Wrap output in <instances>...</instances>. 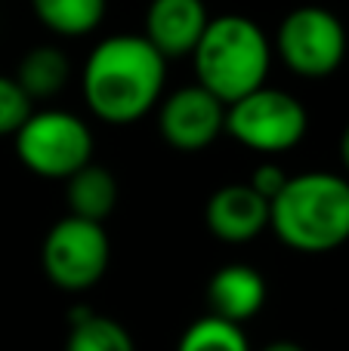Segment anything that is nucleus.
<instances>
[{"label":"nucleus","mask_w":349,"mask_h":351,"mask_svg":"<svg viewBox=\"0 0 349 351\" xmlns=\"http://www.w3.org/2000/svg\"><path fill=\"white\" fill-rule=\"evenodd\" d=\"M158 130L177 152H204L226 130V105L198 84L183 86L164 99Z\"/></svg>","instance_id":"6e6552de"},{"label":"nucleus","mask_w":349,"mask_h":351,"mask_svg":"<svg viewBox=\"0 0 349 351\" xmlns=\"http://www.w3.org/2000/svg\"><path fill=\"white\" fill-rule=\"evenodd\" d=\"M207 302L210 315L241 327L245 321L257 317L266 305V280L257 268L241 262L223 265L207 284Z\"/></svg>","instance_id":"9b49d317"},{"label":"nucleus","mask_w":349,"mask_h":351,"mask_svg":"<svg viewBox=\"0 0 349 351\" xmlns=\"http://www.w3.org/2000/svg\"><path fill=\"white\" fill-rule=\"evenodd\" d=\"M204 0H152L146 10V40L164 59L192 56L207 28Z\"/></svg>","instance_id":"9d476101"},{"label":"nucleus","mask_w":349,"mask_h":351,"mask_svg":"<svg viewBox=\"0 0 349 351\" xmlns=\"http://www.w3.org/2000/svg\"><path fill=\"white\" fill-rule=\"evenodd\" d=\"M167 59L142 34L105 37L84 65V99L111 127L136 123L158 105Z\"/></svg>","instance_id":"f257e3e1"},{"label":"nucleus","mask_w":349,"mask_h":351,"mask_svg":"<svg viewBox=\"0 0 349 351\" xmlns=\"http://www.w3.org/2000/svg\"><path fill=\"white\" fill-rule=\"evenodd\" d=\"M177 351H251V342L238 324H229L216 315H204L185 327Z\"/></svg>","instance_id":"dca6fc26"},{"label":"nucleus","mask_w":349,"mask_h":351,"mask_svg":"<svg viewBox=\"0 0 349 351\" xmlns=\"http://www.w3.org/2000/svg\"><path fill=\"white\" fill-rule=\"evenodd\" d=\"M260 351H306V348H300L297 342H288V339H282V342H269L266 348H260Z\"/></svg>","instance_id":"6ab92c4d"},{"label":"nucleus","mask_w":349,"mask_h":351,"mask_svg":"<svg viewBox=\"0 0 349 351\" xmlns=\"http://www.w3.org/2000/svg\"><path fill=\"white\" fill-rule=\"evenodd\" d=\"M65 204H68V216L102 225L117 204L115 176L105 170V167L90 160L87 167H80L78 173L65 179Z\"/></svg>","instance_id":"f8f14e48"},{"label":"nucleus","mask_w":349,"mask_h":351,"mask_svg":"<svg viewBox=\"0 0 349 351\" xmlns=\"http://www.w3.org/2000/svg\"><path fill=\"white\" fill-rule=\"evenodd\" d=\"M306 108L291 93L260 86L226 105V133L260 154H284L306 136Z\"/></svg>","instance_id":"39448f33"},{"label":"nucleus","mask_w":349,"mask_h":351,"mask_svg":"<svg viewBox=\"0 0 349 351\" xmlns=\"http://www.w3.org/2000/svg\"><path fill=\"white\" fill-rule=\"evenodd\" d=\"M16 158L41 179L65 182L93 160V133L71 111H31L16 130Z\"/></svg>","instance_id":"20e7f679"},{"label":"nucleus","mask_w":349,"mask_h":351,"mask_svg":"<svg viewBox=\"0 0 349 351\" xmlns=\"http://www.w3.org/2000/svg\"><path fill=\"white\" fill-rule=\"evenodd\" d=\"M31 99L16 84V77L0 74V136H16V130L31 117Z\"/></svg>","instance_id":"f3484780"},{"label":"nucleus","mask_w":349,"mask_h":351,"mask_svg":"<svg viewBox=\"0 0 349 351\" xmlns=\"http://www.w3.org/2000/svg\"><path fill=\"white\" fill-rule=\"evenodd\" d=\"M109 0H31L43 28L59 37H84L99 28Z\"/></svg>","instance_id":"ddd939ff"},{"label":"nucleus","mask_w":349,"mask_h":351,"mask_svg":"<svg viewBox=\"0 0 349 351\" xmlns=\"http://www.w3.org/2000/svg\"><path fill=\"white\" fill-rule=\"evenodd\" d=\"M284 182H288V176L282 173V167H275V164H263V167H257V173L251 176V182H247V185H251L254 191L260 194V197L272 200V197H275V194L284 188Z\"/></svg>","instance_id":"a211bd4d"},{"label":"nucleus","mask_w":349,"mask_h":351,"mask_svg":"<svg viewBox=\"0 0 349 351\" xmlns=\"http://www.w3.org/2000/svg\"><path fill=\"white\" fill-rule=\"evenodd\" d=\"M204 222L216 241L247 243L269 228V200L260 197L247 182L223 185L210 194Z\"/></svg>","instance_id":"1a4fd4ad"},{"label":"nucleus","mask_w":349,"mask_h":351,"mask_svg":"<svg viewBox=\"0 0 349 351\" xmlns=\"http://www.w3.org/2000/svg\"><path fill=\"white\" fill-rule=\"evenodd\" d=\"M275 49L297 77H331L346 59V28L325 6H297L278 25Z\"/></svg>","instance_id":"0eeeda50"},{"label":"nucleus","mask_w":349,"mask_h":351,"mask_svg":"<svg viewBox=\"0 0 349 351\" xmlns=\"http://www.w3.org/2000/svg\"><path fill=\"white\" fill-rule=\"evenodd\" d=\"M192 59L198 86L214 93L223 105H232L247 93L266 86L272 47L254 19L216 16L207 22Z\"/></svg>","instance_id":"7ed1b4c3"},{"label":"nucleus","mask_w":349,"mask_h":351,"mask_svg":"<svg viewBox=\"0 0 349 351\" xmlns=\"http://www.w3.org/2000/svg\"><path fill=\"white\" fill-rule=\"evenodd\" d=\"M340 160H344V170L349 173V123H346L344 136H340Z\"/></svg>","instance_id":"aec40b11"},{"label":"nucleus","mask_w":349,"mask_h":351,"mask_svg":"<svg viewBox=\"0 0 349 351\" xmlns=\"http://www.w3.org/2000/svg\"><path fill=\"white\" fill-rule=\"evenodd\" d=\"M269 228L297 253H331L349 241V179L337 173L288 176L269 200Z\"/></svg>","instance_id":"f03ea898"},{"label":"nucleus","mask_w":349,"mask_h":351,"mask_svg":"<svg viewBox=\"0 0 349 351\" xmlns=\"http://www.w3.org/2000/svg\"><path fill=\"white\" fill-rule=\"evenodd\" d=\"M111 259L109 234L99 222L65 216L47 231L41 247L43 274L65 293H84L102 280Z\"/></svg>","instance_id":"423d86ee"},{"label":"nucleus","mask_w":349,"mask_h":351,"mask_svg":"<svg viewBox=\"0 0 349 351\" xmlns=\"http://www.w3.org/2000/svg\"><path fill=\"white\" fill-rule=\"evenodd\" d=\"M65 351H136L133 336L115 317L93 315V311H71Z\"/></svg>","instance_id":"2eb2a0df"},{"label":"nucleus","mask_w":349,"mask_h":351,"mask_svg":"<svg viewBox=\"0 0 349 351\" xmlns=\"http://www.w3.org/2000/svg\"><path fill=\"white\" fill-rule=\"evenodd\" d=\"M68 56L59 47H34L31 53L22 56L16 71V84L25 90V96L34 99H49L65 86L68 80Z\"/></svg>","instance_id":"4468645a"}]
</instances>
